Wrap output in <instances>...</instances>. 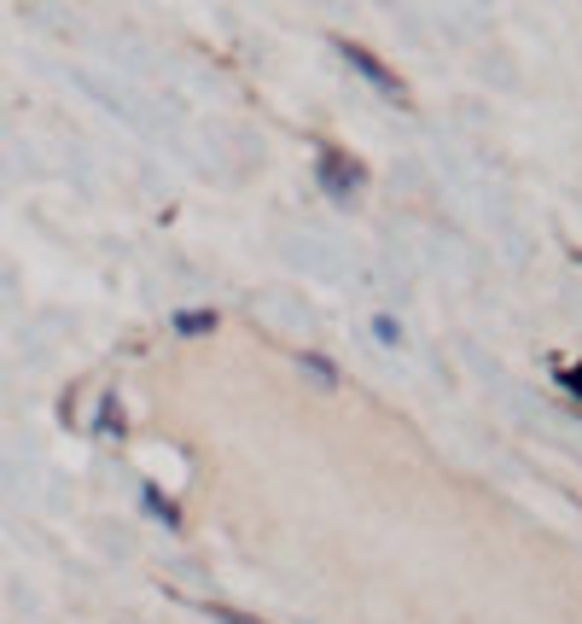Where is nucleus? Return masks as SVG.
<instances>
[{
	"label": "nucleus",
	"instance_id": "1",
	"mask_svg": "<svg viewBox=\"0 0 582 624\" xmlns=\"http://www.w3.org/2000/svg\"><path fill=\"white\" fill-rule=\"evenodd\" d=\"M320 188H327L332 199H355V188H362V164H355L350 152L327 146L320 152Z\"/></svg>",
	"mask_w": 582,
	"mask_h": 624
},
{
	"label": "nucleus",
	"instance_id": "2",
	"mask_svg": "<svg viewBox=\"0 0 582 624\" xmlns=\"http://www.w3.org/2000/svg\"><path fill=\"white\" fill-rule=\"evenodd\" d=\"M338 47H344V59H350V64H355V71H362V76L373 82V88H385L390 99H402V76H397V71H385V64H379V59H373V53H367V47H355V41H338Z\"/></svg>",
	"mask_w": 582,
	"mask_h": 624
},
{
	"label": "nucleus",
	"instance_id": "3",
	"mask_svg": "<svg viewBox=\"0 0 582 624\" xmlns=\"http://www.w3.org/2000/svg\"><path fill=\"white\" fill-rule=\"evenodd\" d=\"M210 327H216V315H210V310H193V315L181 310V315H175V333H210Z\"/></svg>",
	"mask_w": 582,
	"mask_h": 624
},
{
	"label": "nucleus",
	"instance_id": "4",
	"mask_svg": "<svg viewBox=\"0 0 582 624\" xmlns=\"http://www.w3.org/2000/svg\"><path fill=\"white\" fill-rule=\"evenodd\" d=\"M141 496H146V508H151V514H158V519H163V526H169V531H175V526H181V519H175V508H169V502H163L158 491H151V484H141Z\"/></svg>",
	"mask_w": 582,
	"mask_h": 624
},
{
	"label": "nucleus",
	"instance_id": "5",
	"mask_svg": "<svg viewBox=\"0 0 582 624\" xmlns=\"http://www.w3.org/2000/svg\"><path fill=\"white\" fill-rule=\"evenodd\" d=\"M303 374H310V380H320V385H338L332 362H320V357H303Z\"/></svg>",
	"mask_w": 582,
	"mask_h": 624
},
{
	"label": "nucleus",
	"instance_id": "6",
	"mask_svg": "<svg viewBox=\"0 0 582 624\" xmlns=\"http://www.w3.org/2000/svg\"><path fill=\"white\" fill-rule=\"evenodd\" d=\"M373 333H379L385 345H397V339H402V333H397V322H390V315H379V322H373Z\"/></svg>",
	"mask_w": 582,
	"mask_h": 624
},
{
	"label": "nucleus",
	"instance_id": "7",
	"mask_svg": "<svg viewBox=\"0 0 582 624\" xmlns=\"http://www.w3.org/2000/svg\"><path fill=\"white\" fill-rule=\"evenodd\" d=\"M216 619H221V624H256V619H245V613H228V607H216Z\"/></svg>",
	"mask_w": 582,
	"mask_h": 624
},
{
	"label": "nucleus",
	"instance_id": "8",
	"mask_svg": "<svg viewBox=\"0 0 582 624\" xmlns=\"http://www.w3.org/2000/svg\"><path fill=\"white\" fill-rule=\"evenodd\" d=\"M565 385H571V392L582 397V368H571V374H565Z\"/></svg>",
	"mask_w": 582,
	"mask_h": 624
}]
</instances>
